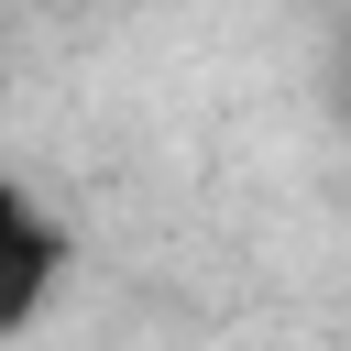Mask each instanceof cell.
Segmentation results:
<instances>
[{
	"label": "cell",
	"mask_w": 351,
	"mask_h": 351,
	"mask_svg": "<svg viewBox=\"0 0 351 351\" xmlns=\"http://www.w3.org/2000/svg\"><path fill=\"white\" fill-rule=\"evenodd\" d=\"M55 274H66V230L44 219V197H33L22 176H0V340L44 318Z\"/></svg>",
	"instance_id": "6da1fadb"
}]
</instances>
